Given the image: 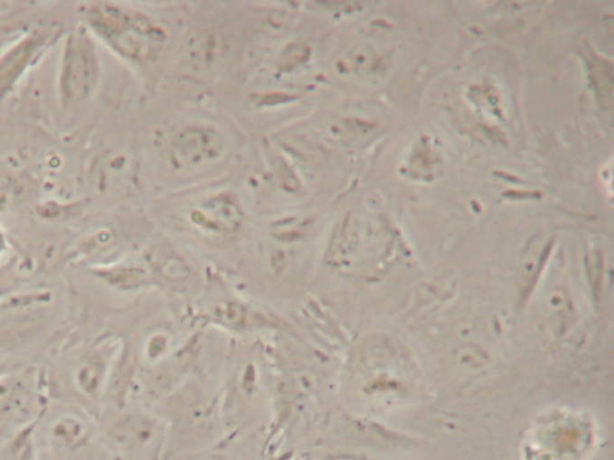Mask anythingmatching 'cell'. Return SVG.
Returning a JSON list of instances; mask_svg holds the SVG:
<instances>
[{
  "label": "cell",
  "mask_w": 614,
  "mask_h": 460,
  "mask_svg": "<svg viewBox=\"0 0 614 460\" xmlns=\"http://www.w3.org/2000/svg\"><path fill=\"white\" fill-rule=\"evenodd\" d=\"M86 18L91 34L128 61H148L163 45V31L134 10L94 3L87 6Z\"/></svg>",
  "instance_id": "cell-1"
},
{
  "label": "cell",
  "mask_w": 614,
  "mask_h": 460,
  "mask_svg": "<svg viewBox=\"0 0 614 460\" xmlns=\"http://www.w3.org/2000/svg\"><path fill=\"white\" fill-rule=\"evenodd\" d=\"M219 135L204 127H190L175 136L172 143V164L178 169L194 167L214 160L222 154Z\"/></svg>",
  "instance_id": "cell-4"
},
{
  "label": "cell",
  "mask_w": 614,
  "mask_h": 460,
  "mask_svg": "<svg viewBox=\"0 0 614 460\" xmlns=\"http://www.w3.org/2000/svg\"><path fill=\"white\" fill-rule=\"evenodd\" d=\"M93 39L86 25L73 29L65 39L58 82L64 108L87 101L98 86L100 62Z\"/></svg>",
  "instance_id": "cell-2"
},
{
  "label": "cell",
  "mask_w": 614,
  "mask_h": 460,
  "mask_svg": "<svg viewBox=\"0 0 614 460\" xmlns=\"http://www.w3.org/2000/svg\"><path fill=\"white\" fill-rule=\"evenodd\" d=\"M58 38V29H32L0 57V101Z\"/></svg>",
  "instance_id": "cell-3"
},
{
  "label": "cell",
  "mask_w": 614,
  "mask_h": 460,
  "mask_svg": "<svg viewBox=\"0 0 614 460\" xmlns=\"http://www.w3.org/2000/svg\"><path fill=\"white\" fill-rule=\"evenodd\" d=\"M5 5H6V4H5V3H0V10H2V9H3V7H4V6H5Z\"/></svg>",
  "instance_id": "cell-5"
}]
</instances>
